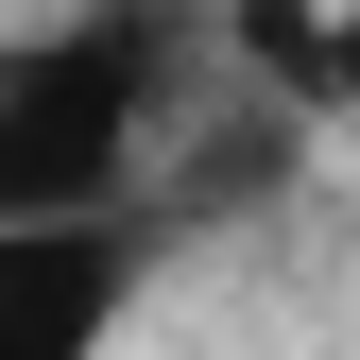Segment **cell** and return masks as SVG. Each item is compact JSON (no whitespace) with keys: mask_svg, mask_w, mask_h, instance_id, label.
<instances>
[{"mask_svg":"<svg viewBox=\"0 0 360 360\" xmlns=\"http://www.w3.org/2000/svg\"><path fill=\"white\" fill-rule=\"evenodd\" d=\"M155 52L172 18H69V34H18L0 52V223H52V206H138V155H155Z\"/></svg>","mask_w":360,"mask_h":360,"instance_id":"1","label":"cell"},{"mask_svg":"<svg viewBox=\"0 0 360 360\" xmlns=\"http://www.w3.org/2000/svg\"><path fill=\"white\" fill-rule=\"evenodd\" d=\"M120 309H138V206L0 223V360H86Z\"/></svg>","mask_w":360,"mask_h":360,"instance_id":"2","label":"cell"},{"mask_svg":"<svg viewBox=\"0 0 360 360\" xmlns=\"http://www.w3.org/2000/svg\"><path fill=\"white\" fill-rule=\"evenodd\" d=\"M240 52L309 103H360V0H240Z\"/></svg>","mask_w":360,"mask_h":360,"instance_id":"3","label":"cell"}]
</instances>
